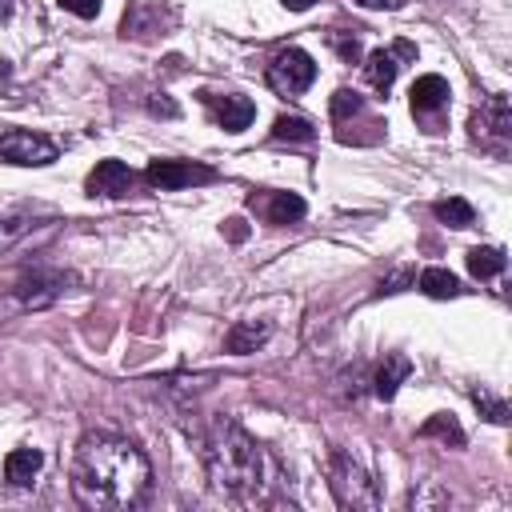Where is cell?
I'll return each instance as SVG.
<instances>
[{"instance_id":"cell-3","label":"cell","mask_w":512,"mask_h":512,"mask_svg":"<svg viewBox=\"0 0 512 512\" xmlns=\"http://www.w3.org/2000/svg\"><path fill=\"white\" fill-rule=\"evenodd\" d=\"M328 476H332V492L344 508H376L380 504V492L376 484L368 480V472L340 448H332L328 456Z\"/></svg>"},{"instance_id":"cell-32","label":"cell","mask_w":512,"mask_h":512,"mask_svg":"<svg viewBox=\"0 0 512 512\" xmlns=\"http://www.w3.org/2000/svg\"><path fill=\"white\" fill-rule=\"evenodd\" d=\"M12 16V0H0V20H8Z\"/></svg>"},{"instance_id":"cell-19","label":"cell","mask_w":512,"mask_h":512,"mask_svg":"<svg viewBox=\"0 0 512 512\" xmlns=\"http://www.w3.org/2000/svg\"><path fill=\"white\" fill-rule=\"evenodd\" d=\"M504 264H508L504 248H472V252H468V272H472V276H480V280L500 276V272H504Z\"/></svg>"},{"instance_id":"cell-14","label":"cell","mask_w":512,"mask_h":512,"mask_svg":"<svg viewBox=\"0 0 512 512\" xmlns=\"http://www.w3.org/2000/svg\"><path fill=\"white\" fill-rule=\"evenodd\" d=\"M268 336H272V324H256V320H240V324H232L228 328V336H224V348L228 352H236V356H244V352H256L260 344H268Z\"/></svg>"},{"instance_id":"cell-27","label":"cell","mask_w":512,"mask_h":512,"mask_svg":"<svg viewBox=\"0 0 512 512\" xmlns=\"http://www.w3.org/2000/svg\"><path fill=\"white\" fill-rule=\"evenodd\" d=\"M60 8H68V12H72V16H80V20L100 16V0H60Z\"/></svg>"},{"instance_id":"cell-10","label":"cell","mask_w":512,"mask_h":512,"mask_svg":"<svg viewBox=\"0 0 512 512\" xmlns=\"http://www.w3.org/2000/svg\"><path fill=\"white\" fill-rule=\"evenodd\" d=\"M408 56H416L412 44H396V48H376V52H368V60H364V80H368L372 88L388 92L392 80H396V72H400V60H408Z\"/></svg>"},{"instance_id":"cell-2","label":"cell","mask_w":512,"mask_h":512,"mask_svg":"<svg viewBox=\"0 0 512 512\" xmlns=\"http://www.w3.org/2000/svg\"><path fill=\"white\" fill-rule=\"evenodd\" d=\"M204 468H208V480L216 492L244 500L264 480V452L236 420L220 416L204 436Z\"/></svg>"},{"instance_id":"cell-17","label":"cell","mask_w":512,"mask_h":512,"mask_svg":"<svg viewBox=\"0 0 512 512\" xmlns=\"http://www.w3.org/2000/svg\"><path fill=\"white\" fill-rule=\"evenodd\" d=\"M408 372H412V364H408V356H388L380 368H376V380H372V392L380 396V400H392L396 396V388L408 380Z\"/></svg>"},{"instance_id":"cell-24","label":"cell","mask_w":512,"mask_h":512,"mask_svg":"<svg viewBox=\"0 0 512 512\" xmlns=\"http://www.w3.org/2000/svg\"><path fill=\"white\" fill-rule=\"evenodd\" d=\"M332 116L336 120H348V116H356V112H364V100H360V92H348V88H340L336 96H332Z\"/></svg>"},{"instance_id":"cell-30","label":"cell","mask_w":512,"mask_h":512,"mask_svg":"<svg viewBox=\"0 0 512 512\" xmlns=\"http://www.w3.org/2000/svg\"><path fill=\"white\" fill-rule=\"evenodd\" d=\"M356 4H360V8H372V12H376V8H400L404 0H356Z\"/></svg>"},{"instance_id":"cell-31","label":"cell","mask_w":512,"mask_h":512,"mask_svg":"<svg viewBox=\"0 0 512 512\" xmlns=\"http://www.w3.org/2000/svg\"><path fill=\"white\" fill-rule=\"evenodd\" d=\"M280 4H284L288 12H308V8L316 4V0H280Z\"/></svg>"},{"instance_id":"cell-13","label":"cell","mask_w":512,"mask_h":512,"mask_svg":"<svg viewBox=\"0 0 512 512\" xmlns=\"http://www.w3.org/2000/svg\"><path fill=\"white\" fill-rule=\"evenodd\" d=\"M260 212H264L268 224H296V220H304L308 204H304L296 192H268V196L260 200Z\"/></svg>"},{"instance_id":"cell-11","label":"cell","mask_w":512,"mask_h":512,"mask_svg":"<svg viewBox=\"0 0 512 512\" xmlns=\"http://www.w3.org/2000/svg\"><path fill=\"white\" fill-rule=\"evenodd\" d=\"M88 192L92 196H124L132 184H136V176H132V168L124 164V160H100L92 172H88Z\"/></svg>"},{"instance_id":"cell-9","label":"cell","mask_w":512,"mask_h":512,"mask_svg":"<svg viewBox=\"0 0 512 512\" xmlns=\"http://www.w3.org/2000/svg\"><path fill=\"white\" fill-rule=\"evenodd\" d=\"M172 20V12H160V4H148V0H132L124 8V24L120 32L132 36V40H152V36H164V24Z\"/></svg>"},{"instance_id":"cell-26","label":"cell","mask_w":512,"mask_h":512,"mask_svg":"<svg viewBox=\"0 0 512 512\" xmlns=\"http://www.w3.org/2000/svg\"><path fill=\"white\" fill-rule=\"evenodd\" d=\"M148 112H152V116H168V120H176V116H180V108H176L164 92H152V96H148Z\"/></svg>"},{"instance_id":"cell-4","label":"cell","mask_w":512,"mask_h":512,"mask_svg":"<svg viewBox=\"0 0 512 512\" xmlns=\"http://www.w3.org/2000/svg\"><path fill=\"white\" fill-rule=\"evenodd\" d=\"M312 80H316V60L304 48H280L268 64V84L280 96H300L312 88Z\"/></svg>"},{"instance_id":"cell-6","label":"cell","mask_w":512,"mask_h":512,"mask_svg":"<svg viewBox=\"0 0 512 512\" xmlns=\"http://www.w3.org/2000/svg\"><path fill=\"white\" fill-rule=\"evenodd\" d=\"M68 284H76L72 272H56V268H32L16 288H12V300L16 308H48L52 300H60L68 292Z\"/></svg>"},{"instance_id":"cell-22","label":"cell","mask_w":512,"mask_h":512,"mask_svg":"<svg viewBox=\"0 0 512 512\" xmlns=\"http://www.w3.org/2000/svg\"><path fill=\"white\" fill-rule=\"evenodd\" d=\"M272 136H276V140H312V136H316V128H312L304 116H276Z\"/></svg>"},{"instance_id":"cell-1","label":"cell","mask_w":512,"mask_h":512,"mask_svg":"<svg viewBox=\"0 0 512 512\" xmlns=\"http://www.w3.org/2000/svg\"><path fill=\"white\" fill-rule=\"evenodd\" d=\"M148 484H152V468L132 440L92 432L76 444V456H72L76 504L96 508V512L136 508L148 496Z\"/></svg>"},{"instance_id":"cell-21","label":"cell","mask_w":512,"mask_h":512,"mask_svg":"<svg viewBox=\"0 0 512 512\" xmlns=\"http://www.w3.org/2000/svg\"><path fill=\"white\" fill-rule=\"evenodd\" d=\"M436 220H444L448 228H468L476 220V212H472V204L464 196H448V200L436 204Z\"/></svg>"},{"instance_id":"cell-16","label":"cell","mask_w":512,"mask_h":512,"mask_svg":"<svg viewBox=\"0 0 512 512\" xmlns=\"http://www.w3.org/2000/svg\"><path fill=\"white\" fill-rule=\"evenodd\" d=\"M252 116H256V104L248 96H240V92L216 100V120L224 124V132H244L252 124Z\"/></svg>"},{"instance_id":"cell-28","label":"cell","mask_w":512,"mask_h":512,"mask_svg":"<svg viewBox=\"0 0 512 512\" xmlns=\"http://www.w3.org/2000/svg\"><path fill=\"white\" fill-rule=\"evenodd\" d=\"M224 232H228V240H244V236H248V224H244L240 216H232V220L224 224Z\"/></svg>"},{"instance_id":"cell-7","label":"cell","mask_w":512,"mask_h":512,"mask_svg":"<svg viewBox=\"0 0 512 512\" xmlns=\"http://www.w3.org/2000/svg\"><path fill=\"white\" fill-rule=\"evenodd\" d=\"M0 160L4 164H20V168H40V164L56 160V144L48 136H40V132L8 128V132H0Z\"/></svg>"},{"instance_id":"cell-15","label":"cell","mask_w":512,"mask_h":512,"mask_svg":"<svg viewBox=\"0 0 512 512\" xmlns=\"http://www.w3.org/2000/svg\"><path fill=\"white\" fill-rule=\"evenodd\" d=\"M40 464H44V456H40L36 448H12V452L4 456V476H8V484L28 488V484L40 476Z\"/></svg>"},{"instance_id":"cell-23","label":"cell","mask_w":512,"mask_h":512,"mask_svg":"<svg viewBox=\"0 0 512 512\" xmlns=\"http://www.w3.org/2000/svg\"><path fill=\"white\" fill-rule=\"evenodd\" d=\"M328 44L336 48V56H340L344 64H356V60H360V36H356V32H340V28H336V32H328Z\"/></svg>"},{"instance_id":"cell-18","label":"cell","mask_w":512,"mask_h":512,"mask_svg":"<svg viewBox=\"0 0 512 512\" xmlns=\"http://www.w3.org/2000/svg\"><path fill=\"white\" fill-rule=\"evenodd\" d=\"M420 292L432 296V300H452V296H460V280L448 268H424L420 272Z\"/></svg>"},{"instance_id":"cell-5","label":"cell","mask_w":512,"mask_h":512,"mask_svg":"<svg viewBox=\"0 0 512 512\" xmlns=\"http://www.w3.org/2000/svg\"><path fill=\"white\" fill-rule=\"evenodd\" d=\"M472 136L488 148V152H496V156H504L508 152V140H512V108H508V96H488L476 112H472Z\"/></svg>"},{"instance_id":"cell-12","label":"cell","mask_w":512,"mask_h":512,"mask_svg":"<svg viewBox=\"0 0 512 512\" xmlns=\"http://www.w3.org/2000/svg\"><path fill=\"white\" fill-rule=\"evenodd\" d=\"M448 80L444 76H436V72H428V76H420L416 84H412V92H408V104H412V112L416 116H432V112H440L444 104H448Z\"/></svg>"},{"instance_id":"cell-29","label":"cell","mask_w":512,"mask_h":512,"mask_svg":"<svg viewBox=\"0 0 512 512\" xmlns=\"http://www.w3.org/2000/svg\"><path fill=\"white\" fill-rule=\"evenodd\" d=\"M412 280H416L412 272H396L392 280H384V284H380V292H400V284H412Z\"/></svg>"},{"instance_id":"cell-25","label":"cell","mask_w":512,"mask_h":512,"mask_svg":"<svg viewBox=\"0 0 512 512\" xmlns=\"http://www.w3.org/2000/svg\"><path fill=\"white\" fill-rule=\"evenodd\" d=\"M472 400H476V408H484V412H488V420H492V424H508V404H504V400H496V396H492V392H484V388H476V392H472Z\"/></svg>"},{"instance_id":"cell-20","label":"cell","mask_w":512,"mask_h":512,"mask_svg":"<svg viewBox=\"0 0 512 512\" xmlns=\"http://www.w3.org/2000/svg\"><path fill=\"white\" fill-rule=\"evenodd\" d=\"M420 436H440V440H444V444H452V448H460V444H464V428H460L448 412L428 416V420L420 424Z\"/></svg>"},{"instance_id":"cell-8","label":"cell","mask_w":512,"mask_h":512,"mask_svg":"<svg viewBox=\"0 0 512 512\" xmlns=\"http://www.w3.org/2000/svg\"><path fill=\"white\" fill-rule=\"evenodd\" d=\"M216 180L212 168L192 164V160H152L148 164V184L160 192H176V188H192V184H208Z\"/></svg>"}]
</instances>
